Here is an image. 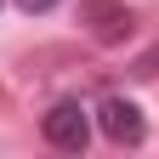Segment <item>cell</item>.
<instances>
[{"instance_id":"4","label":"cell","mask_w":159,"mask_h":159,"mask_svg":"<svg viewBox=\"0 0 159 159\" xmlns=\"http://www.w3.org/2000/svg\"><path fill=\"white\" fill-rule=\"evenodd\" d=\"M57 0H17V11H51Z\"/></svg>"},{"instance_id":"3","label":"cell","mask_w":159,"mask_h":159,"mask_svg":"<svg viewBox=\"0 0 159 159\" xmlns=\"http://www.w3.org/2000/svg\"><path fill=\"white\" fill-rule=\"evenodd\" d=\"M80 17L91 23V34L102 40V46H114V40L131 34V11H125V0H85V6H80Z\"/></svg>"},{"instance_id":"2","label":"cell","mask_w":159,"mask_h":159,"mask_svg":"<svg viewBox=\"0 0 159 159\" xmlns=\"http://www.w3.org/2000/svg\"><path fill=\"white\" fill-rule=\"evenodd\" d=\"M97 125H102V136L119 142V148H136L148 136V119H142V108H136L131 97H108V102L97 108Z\"/></svg>"},{"instance_id":"1","label":"cell","mask_w":159,"mask_h":159,"mask_svg":"<svg viewBox=\"0 0 159 159\" xmlns=\"http://www.w3.org/2000/svg\"><path fill=\"white\" fill-rule=\"evenodd\" d=\"M46 142L63 148V153H80V148H85L91 142V114H85V102H74V97L51 102L46 108Z\"/></svg>"}]
</instances>
